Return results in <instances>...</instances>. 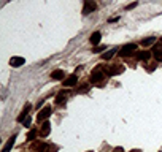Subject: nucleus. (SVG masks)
I'll return each instance as SVG.
<instances>
[{"label":"nucleus","mask_w":162,"mask_h":152,"mask_svg":"<svg viewBox=\"0 0 162 152\" xmlns=\"http://www.w3.org/2000/svg\"><path fill=\"white\" fill-rule=\"evenodd\" d=\"M105 49H106V46H103V45H102V46H96V48H94V51H92V52L98 54V52H102V51H105Z\"/></svg>","instance_id":"f3484780"},{"label":"nucleus","mask_w":162,"mask_h":152,"mask_svg":"<svg viewBox=\"0 0 162 152\" xmlns=\"http://www.w3.org/2000/svg\"><path fill=\"white\" fill-rule=\"evenodd\" d=\"M76 81H78V76L76 75H72L70 78H67V79L64 81V86H65V87H70V86L76 84Z\"/></svg>","instance_id":"1a4fd4ad"},{"label":"nucleus","mask_w":162,"mask_h":152,"mask_svg":"<svg viewBox=\"0 0 162 152\" xmlns=\"http://www.w3.org/2000/svg\"><path fill=\"white\" fill-rule=\"evenodd\" d=\"M137 49V45H133V43H129V45H126V46H122L121 48V56H129V54H132V51H135Z\"/></svg>","instance_id":"20e7f679"},{"label":"nucleus","mask_w":162,"mask_h":152,"mask_svg":"<svg viewBox=\"0 0 162 152\" xmlns=\"http://www.w3.org/2000/svg\"><path fill=\"white\" fill-rule=\"evenodd\" d=\"M86 90H88V86H83V87H81L78 92H86Z\"/></svg>","instance_id":"412c9836"},{"label":"nucleus","mask_w":162,"mask_h":152,"mask_svg":"<svg viewBox=\"0 0 162 152\" xmlns=\"http://www.w3.org/2000/svg\"><path fill=\"white\" fill-rule=\"evenodd\" d=\"M100 38H102V33L98 32H94L92 35H91V45H94V46H97L98 43H100Z\"/></svg>","instance_id":"0eeeda50"},{"label":"nucleus","mask_w":162,"mask_h":152,"mask_svg":"<svg viewBox=\"0 0 162 152\" xmlns=\"http://www.w3.org/2000/svg\"><path fill=\"white\" fill-rule=\"evenodd\" d=\"M149 57H151V52H149V51H141V52H138V59L140 60H148Z\"/></svg>","instance_id":"9b49d317"},{"label":"nucleus","mask_w":162,"mask_h":152,"mask_svg":"<svg viewBox=\"0 0 162 152\" xmlns=\"http://www.w3.org/2000/svg\"><path fill=\"white\" fill-rule=\"evenodd\" d=\"M97 5L94 0H84V8H83V14H89L92 11H96Z\"/></svg>","instance_id":"7ed1b4c3"},{"label":"nucleus","mask_w":162,"mask_h":152,"mask_svg":"<svg viewBox=\"0 0 162 152\" xmlns=\"http://www.w3.org/2000/svg\"><path fill=\"white\" fill-rule=\"evenodd\" d=\"M116 51H118V48H114V49H111V51H108V52H105L103 56H102V59H103V60H110V59L114 56V52H116Z\"/></svg>","instance_id":"ddd939ff"},{"label":"nucleus","mask_w":162,"mask_h":152,"mask_svg":"<svg viewBox=\"0 0 162 152\" xmlns=\"http://www.w3.org/2000/svg\"><path fill=\"white\" fill-rule=\"evenodd\" d=\"M154 41H156V38H154V37H148V38H145V40H141L140 45L141 46H151Z\"/></svg>","instance_id":"f8f14e48"},{"label":"nucleus","mask_w":162,"mask_h":152,"mask_svg":"<svg viewBox=\"0 0 162 152\" xmlns=\"http://www.w3.org/2000/svg\"><path fill=\"white\" fill-rule=\"evenodd\" d=\"M51 112H53V108H51V106H45L41 111H38L37 120H38V122H45V120L51 116Z\"/></svg>","instance_id":"f257e3e1"},{"label":"nucleus","mask_w":162,"mask_h":152,"mask_svg":"<svg viewBox=\"0 0 162 152\" xmlns=\"http://www.w3.org/2000/svg\"><path fill=\"white\" fill-rule=\"evenodd\" d=\"M37 133H38V130H35V128H34V130H30L29 135H27V139H34L35 136H37Z\"/></svg>","instance_id":"dca6fc26"},{"label":"nucleus","mask_w":162,"mask_h":152,"mask_svg":"<svg viewBox=\"0 0 162 152\" xmlns=\"http://www.w3.org/2000/svg\"><path fill=\"white\" fill-rule=\"evenodd\" d=\"M51 76H53V79H62V78H64L65 76V73L64 71H62V70H54V71L53 73H51Z\"/></svg>","instance_id":"9d476101"},{"label":"nucleus","mask_w":162,"mask_h":152,"mask_svg":"<svg viewBox=\"0 0 162 152\" xmlns=\"http://www.w3.org/2000/svg\"><path fill=\"white\" fill-rule=\"evenodd\" d=\"M65 95H67V92H64V90H62V92H59V95H57V98H56V101H57L59 105H61L62 101L65 100Z\"/></svg>","instance_id":"4468645a"},{"label":"nucleus","mask_w":162,"mask_h":152,"mask_svg":"<svg viewBox=\"0 0 162 152\" xmlns=\"http://www.w3.org/2000/svg\"><path fill=\"white\" fill-rule=\"evenodd\" d=\"M116 21H119V18H110L108 19V22H116Z\"/></svg>","instance_id":"aec40b11"},{"label":"nucleus","mask_w":162,"mask_h":152,"mask_svg":"<svg viewBox=\"0 0 162 152\" xmlns=\"http://www.w3.org/2000/svg\"><path fill=\"white\" fill-rule=\"evenodd\" d=\"M14 141H16V135H13L11 138L8 139V143L3 146V149H2V152H10V149L13 147V144H14Z\"/></svg>","instance_id":"6e6552de"},{"label":"nucleus","mask_w":162,"mask_h":152,"mask_svg":"<svg viewBox=\"0 0 162 152\" xmlns=\"http://www.w3.org/2000/svg\"><path fill=\"white\" fill-rule=\"evenodd\" d=\"M49 131H51V125H49L48 120H45L43 125H41V128H40V135L43 136V138H46V136L49 135Z\"/></svg>","instance_id":"423d86ee"},{"label":"nucleus","mask_w":162,"mask_h":152,"mask_svg":"<svg viewBox=\"0 0 162 152\" xmlns=\"http://www.w3.org/2000/svg\"><path fill=\"white\" fill-rule=\"evenodd\" d=\"M132 152H137V151H132Z\"/></svg>","instance_id":"4be33fe9"},{"label":"nucleus","mask_w":162,"mask_h":152,"mask_svg":"<svg viewBox=\"0 0 162 152\" xmlns=\"http://www.w3.org/2000/svg\"><path fill=\"white\" fill-rule=\"evenodd\" d=\"M105 76V71L102 67H97L96 70L92 71V76H91V81L92 83H98V81H102V78Z\"/></svg>","instance_id":"f03ea898"},{"label":"nucleus","mask_w":162,"mask_h":152,"mask_svg":"<svg viewBox=\"0 0 162 152\" xmlns=\"http://www.w3.org/2000/svg\"><path fill=\"white\" fill-rule=\"evenodd\" d=\"M22 124H24L26 127H27V125H29V124H30V117H29V116H27V117L24 119V122H22Z\"/></svg>","instance_id":"6ab92c4d"},{"label":"nucleus","mask_w":162,"mask_h":152,"mask_svg":"<svg viewBox=\"0 0 162 152\" xmlns=\"http://www.w3.org/2000/svg\"><path fill=\"white\" fill-rule=\"evenodd\" d=\"M22 64H26L24 57H18V56H14V57H11V59H10V65H11V67H14V68L21 67Z\"/></svg>","instance_id":"39448f33"},{"label":"nucleus","mask_w":162,"mask_h":152,"mask_svg":"<svg viewBox=\"0 0 162 152\" xmlns=\"http://www.w3.org/2000/svg\"><path fill=\"white\" fill-rule=\"evenodd\" d=\"M154 59H156L157 62H162V51L161 49L154 51Z\"/></svg>","instance_id":"2eb2a0df"},{"label":"nucleus","mask_w":162,"mask_h":152,"mask_svg":"<svg viewBox=\"0 0 162 152\" xmlns=\"http://www.w3.org/2000/svg\"><path fill=\"white\" fill-rule=\"evenodd\" d=\"M137 5H138V3H137V2H133V3H130V5H127V6H126V10H133Z\"/></svg>","instance_id":"a211bd4d"}]
</instances>
